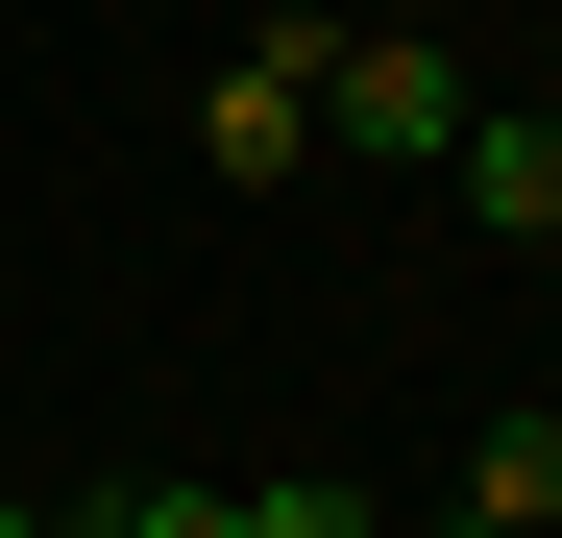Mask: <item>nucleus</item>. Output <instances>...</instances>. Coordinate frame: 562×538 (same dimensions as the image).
Wrapping results in <instances>:
<instances>
[{
  "label": "nucleus",
  "mask_w": 562,
  "mask_h": 538,
  "mask_svg": "<svg viewBox=\"0 0 562 538\" xmlns=\"http://www.w3.org/2000/svg\"><path fill=\"white\" fill-rule=\"evenodd\" d=\"M74 538H245V490H196V466H147V490H99Z\"/></svg>",
  "instance_id": "nucleus-5"
},
{
  "label": "nucleus",
  "mask_w": 562,
  "mask_h": 538,
  "mask_svg": "<svg viewBox=\"0 0 562 538\" xmlns=\"http://www.w3.org/2000/svg\"><path fill=\"white\" fill-rule=\"evenodd\" d=\"M0 538H74V514H25V490H0Z\"/></svg>",
  "instance_id": "nucleus-7"
},
{
  "label": "nucleus",
  "mask_w": 562,
  "mask_h": 538,
  "mask_svg": "<svg viewBox=\"0 0 562 538\" xmlns=\"http://www.w3.org/2000/svg\"><path fill=\"white\" fill-rule=\"evenodd\" d=\"M538 416H562V368H538Z\"/></svg>",
  "instance_id": "nucleus-9"
},
{
  "label": "nucleus",
  "mask_w": 562,
  "mask_h": 538,
  "mask_svg": "<svg viewBox=\"0 0 562 538\" xmlns=\"http://www.w3.org/2000/svg\"><path fill=\"white\" fill-rule=\"evenodd\" d=\"M245 538H392V514H367L342 466H269V490H245Z\"/></svg>",
  "instance_id": "nucleus-6"
},
{
  "label": "nucleus",
  "mask_w": 562,
  "mask_h": 538,
  "mask_svg": "<svg viewBox=\"0 0 562 538\" xmlns=\"http://www.w3.org/2000/svg\"><path fill=\"white\" fill-rule=\"evenodd\" d=\"M416 538H490V514H416Z\"/></svg>",
  "instance_id": "nucleus-8"
},
{
  "label": "nucleus",
  "mask_w": 562,
  "mask_h": 538,
  "mask_svg": "<svg viewBox=\"0 0 562 538\" xmlns=\"http://www.w3.org/2000/svg\"><path fill=\"white\" fill-rule=\"evenodd\" d=\"M318 147H342V171H440V147H464V74L392 49V25H342V49H318Z\"/></svg>",
  "instance_id": "nucleus-2"
},
{
  "label": "nucleus",
  "mask_w": 562,
  "mask_h": 538,
  "mask_svg": "<svg viewBox=\"0 0 562 538\" xmlns=\"http://www.w3.org/2000/svg\"><path fill=\"white\" fill-rule=\"evenodd\" d=\"M538 99H562V74H538Z\"/></svg>",
  "instance_id": "nucleus-10"
},
{
  "label": "nucleus",
  "mask_w": 562,
  "mask_h": 538,
  "mask_svg": "<svg viewBox=\"0 0 562 538\" xmlns=\"http://www.w3.org/2000/svg\"><path fill=\"white\" fill-rule=\"evenodd\" d=\"M464 221H514V245H562V99H464Z\"/></svg>",
  "instance_id": "nucleus-3"
},
{
  "label": "nucleus",
  "mask_w": 562,
  "mask_h": 538,
  "mask_svg": "<svg viewBox=\"0 0 562 538\" xmlns=\"http://www.w3.org/2000/svg\"><path fill=\"white\" fill-rule=\"evenodd\" d=\"M318 49H342L318 0H269V25H245V49L196 74V147L245 171V197H269V171H318Z\"/></svg>",
  "instance_id": "nucleus-1"
},
{
  "label": "nucleus",
  "mask_w": 562,
  "mask_h": 538,
  "mask_svg": "<svg viewBox=\"0 0 562 538\" xmlns=\"http://www.w3.org/2000/svg\"><path fill=\"white\" fill-rule=\"evenodd\" d=\"M464 514H490V538H562V416H490V440H464Z\"/></svg>",
  "instance_id": "nucleus-4"
}]
</instances>
